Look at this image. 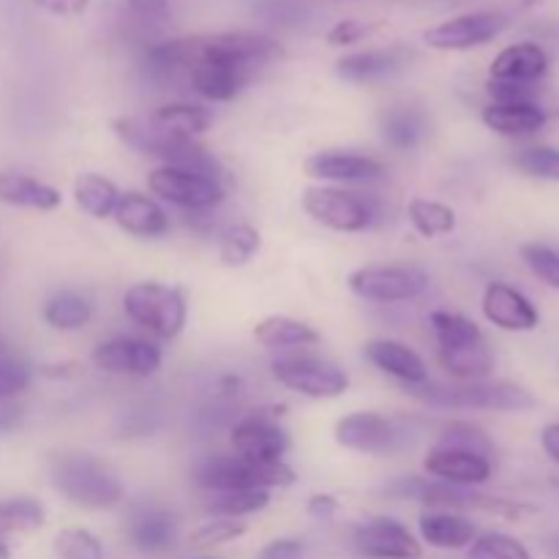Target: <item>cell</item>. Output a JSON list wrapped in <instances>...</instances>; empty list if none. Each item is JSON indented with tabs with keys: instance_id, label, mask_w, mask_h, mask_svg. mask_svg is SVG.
<instances>
[{
	"instance_id": "6da1fadb",
	"label": "cell",
	"mask_w": 559,
	"mask_h": 559,
	"mask_svg": "<svg viewBox=\"0 0 559 559\" xmlns=\"http://www.w3.org/2000/svg\"><path fill=\"white\" fill-rule=\"evenodd\" d=\"M200 55H216V58L235 60L257 69L267 60L282 55V44L267 33L257 31H227V33H207V36H186L169 38V41L156 44L147 49V60L158 71H178L191 69Z\"/></svg>"
},
{
	"instance_id": "7a4b0ae2",
	"label": "cell",
	"mask_w": 559,
	"mask_h": 559,
	"mask_svg": "<svg viewBox=\"0 0 559 559\" xmlns=\"http://www.w3.org/2000/svg\"><path fill=\"white\" fill-rule=\"evenodd\" d=\"M55 491L85 511H109L123 502V484L118 475L91 453H60L49 464Z\"/></svg>"
},
{
	"instance_id": "3957f363",
	"label": "cell",
	"mask_w": 559,
	"mask_h": 559,
	"mask_svg": "<svg viewBox=\"0 0 559 559\" xmlns=\"http://www.w3.org/2000/svg\"><path fill=\"white\" fill-rule=\"evenodd\" d=\"M418 402L437 409H484V413H524L535 407V399L527 388L506 380L459 382V385H424L407 388Z\"/></svg>"
},
{
	"instance_id": "277c9868",
	"label": "cell",
	"mask_w": 559,
	"mask_h": 559,
	"mask_svg": "<svg viewBox=\"0 0 559 559\" xmlns=\"http://www.w3.org/2000/svg\"><path fill=\"white\" fill-rule=\"evenodd\" d=\"M194 480L207 495L238 489H289L295 484V469L287 462H251L235 453H213L194 467Z\"/></svg>"
},
{
	"instance_id": "5b68a950",
	"label": "cell",
	"mask_w": 559,
	"mask_h": 559,
	"mask_svg": "<svg viewBox=\"0 0 559 559\" xmlns=\"http://www.w3.org/2000/svg\"><path fill=\"white\" fill-rule=\"evenodd\" d=\"M123 311L134 325L145 328L151 336L162 342L178 338L189 320L186 295L178 287L162 282H140L126 289Z\"/></svg>"
},
{
	"instance_id": "8992f818",
	"label": "cell",
	"mask_w": 559,
	"mask_h": 559,
	"mask_svg": "<svg viewBox=\"0 0 559 559\" xmlns=\"http://www.w3.org/2000/svg\"><path fill=\"white\" fill-rule=\"evenodd\" d=\"M300 205L317 224L333 233H364L374 227L380 216L374 202L336 186H309L300 194Z\"/></svg>"
},
{
	"instance_id": "52a82bcc",
	"label": "cell",
	"mask_w": 559,
	"mask_h": 559,
	"mask_svg": "<svg viewBox=\"0 0 559 559\" xmlns=\"http://www.w3.org/2000/svg\"><path fill=\"white\" fill-rule=\"evenodd\" d=\"M347 287L366 304H404L429 287V273L415 265H364L347 276Z\"/></svg>"
},
{
	"instance_id": "ba28073f",
	"label": "cell",
	"mask_w": 559,
	"mask_h": 559,
	"mask_svg": "<svg viewBox=\"0 0 559 559\" xmlns=\"http://www.w3.org/2000/svg\"><path fill=\"white\" fill-rule=\"evenodd\" d=\"M271 371L278 385L298 396L317 399V402L344 396L349 388L347 371L338 369L331 360L317 358V355H282L273 360Z\"/></svg>"
},
{
	"instance_id": "9c48e42d",
	"label": "cell",
	"mask_w": 559,
	"mask_h": 559,
	"mask_svg": "<svg viewBox=\"0 0 559 559\" xmlns=\"http://www.w3.org/2000/svg\"><path fill=\"white\" fill-rule=\"evenodd\" d=\"M147 189L158 200L183 207L189 213L213 211L227 197V186L222 180L207 178V175L200 173H189V169L180 167H167V164H162V167H156L147 175Z\"/></svg>"
},
{
	"instance_id": "30bf717a",
	"label": "cell",
	"mask_w": 559,
	"mask_h": 559,
	"mask_svg": "<svg viewBox=\"0 0 559 559\" xmlns=\"http://www.w3.org/2000/svg\"><path fill=\"white\" fill-rule=\"evenodd\" d=\"M508 25H511V14L502 9L469 11V14H459L429 27L424 33V41L440 52H459V49L484 47V44L495 41Z\"/></svg>"
},
{
	"instance_id": "8fae6325",
	"label": "cell",
	"mask_w": 559,
	"mask_h": 559,
	"mask_svg": "<svg viewBox=\"0 0 559 559\" xmlns=\"http://www.w3.org/2000/svg\"><path fill=\"white\" fill-rule=\"evenodd\" d=\"M344 451L364 453V456H388L404 445V429L393 418L380 413H349L336 420L333 429Z\"/></svg>"
},
{
	"instance_id": "7c38bea8",
	"label": "cell",
	"mask_w": 559,
	"mask_h": 559,
	"mask_svg": "<svg viewBox=\"0 0 559 559\" xmlns=\"http://www.w3.org/2000/svg\"><path fill=\"white\" fill-rule=\"evenodd\" d=\"M229 445L233 453L240 459H251V462H284L289 451V435L284 431V426L278 424L276 413H265V409H257V413L246 415L229 431Z\"/></svg>"
},
{
	"instance_id": "4fadbf2b",
	"label": "cell",
	"mask_w": 559,
	"mask_h": 559,
	"mask_svg": "<svg viewBox=\"0 0 559 559\" xmlns=\"http://www.w3.org/2000/svg\"><path fill=\"white\" fill-rule=\"evenodd\" d=\"M93 366L104 374L118 377H153L164 364V353L156 342L136 336H115L102 342L91 355Z\"/></svg>"
},
{
	"instance_id": "5bb4252c",
	"label": "cell",
	"mask_w": 559,
	"mask_h": 559,
	"mask_svg": "<svg viewBox=\"0 0 559 559\" xmlns=\"http://www.w3.org/2000/svg\"><path fill=\"white\" fill-rule=\"evenodd\" d=\"M353 549L364 559H420L424 546L402 522L377 516L360 524L353 535Z\"/></svg>"
},
{
	"instance_id": "9a60e30c",
	"label": "cell",
	"mask_w": 559,
	"mask_h": 559,
	"mask_svg": "<svg viewBox=\"0 0 559 559\" xmlns=\"http://www.w3.org/2000/svg\"><path fill=\"white\" fill-rule=\"evenodd\" d=\"M251 74H254L251 66L216 58V55H200L189 69L191 87L207 102H233L249 85Z\"/></svg>"
},
{
	"instance_id": "2e32d148",
	"label": "cell",
	"mask_w": 559,
	"mask_h": 559,
	"mask_svg": "<svg viewBox=\"0 0 559 559\" xmlns=\"http://www.w3.org/2000/svg\"><path fill=\"white\" fill-rule=\"evenodd\" d=\"M304 173L322 183H369L388 173L385 164L374 156L344 151L311 153L304 162Z\"/></svg>"
},
{
	"instance_id": "e0dca14e",
	"label": "cell",
	"mask_w": 559,
	"mask_h": 559,
	"mask_svg": "<svg viewBox=\"0 0 559 559\" xmlns=\"http://www.w3.org/2000/svg\"><path fill=\"white\" fill-rule=\"evenodd\" d=\"M424 469L431 480H440L448 486H462V489H475L491 478V459L478 456L469 451H456V448L435 445L429 456L424 459Z\"/></svg>"
},
{
	"instance_id": "ac0fdd59",
	"label": "cell",
	"mask_w": 559,
	"mask_h": 559,
	"mask_svg": "<svg viewBox=\"0 0 559 559\" xmlns=\"http://www.w3.org/2000/svg\"><path fill=\"white\" fill-rule=\"evenodd\" d=\"M484 317L491 325L502 328L511 333H527L535 331L540 322L538 309L524 298L519 289L508 287L502 282H491L484 293Z\"/></svg>"
},
{
	"instance_id": "d6986e66",
	"label": "cell",
	"mask_w": 559,
	"mask_h": 559,
	"mask_svg": "<svg viewBox=\"0 0 559 559\" xmlns=\"http://www.w3.org/2000/svg\"><path fill=\"white\" fill-rule=\"evenodd\" d=\"M126 538L142 555H162L178 540V522L162 506H140L126 522Z\"/></svg>"
},
{
	"instance_id": "ffe728a7",
	"label": "cell",
	"mask_w": 559,
	"mask_h": 559,
	"mask_svg": "<svg viewBox=\"0 0 559 559\" xmlns=\"http://www.w3.org/2000/svg\"><path fill=\"white\" fill-rule=\"evenodd\" d=\"M364 355L374 369H380L382 374L399 380L404 388L429 382L426 360L420 358L413 347H407L404 342H396V338H374V342L366 344Z\"/></svg>"
},
{
	"instance_id": "44dd1931",
	"label": "cell",
	"mask_w": 559,
	"mask_h": 559,
	"mask_svg": "<svg viewBox=\"0 0 559 559\" xmlns=\"http://www.w3.org/2000/svg\"><path fill=\"white\" fill-rule=\"evenodd\" d=\"M112 218L131 238H162L169 233L167 211L142 191H123L118 205H115Z\"/></svg>"
},
{
	"instance_id": "7402d4cb",
	"label": "cell",
	"mask_w": 559,
	"mask_h": 559,
	"mask_svg": "<svg viewBox=\"0 0 559 559\" xmlns=\"http://www.w3.org/2000/svg\"><path fill=\"white\" fill-rule=\"evenodd\" d=\"M549 71V55L540 44L522 41L511 44L491 60V80L497 82H519V85H535L544 80Z\"/></svg>"
},
{
	"instance_id": "603a6c76",
	"label": "cell",
	"mask_w": 559,
	"mask_h": 559,
	"mask_svg": "<svg viewBox=\"0 0 559 559\" xmlns=\"http://www.w3.org/2000/svg\"><path fill=\"white\" fill-rule=\"evenodd\" d=\"M420 538L442 551H459L473 546L478 538V527L467 513L456 511H426L418 522Z\"/></svg>"
},
{
	"instance_id": "cb8c5ba5",
	"label": "cell",
	"mask_w": 559,
	"mask_h": 559,
	"mask_svg": "<svg viewBox=\"0 0 559 559\" xmlns=\"http://www.w3.org/2000/svg\"><path fill=\"white\" fill-rule=\"evenodd\" d=\"M437 364L459 382H478L489 380L491 371H495L497 358L491 353L489 342L480 338V342L459 344V347H437Z\"/></svg>"
},
{
	"instance_id": "d4e9b609",
	"label": "cell",
	"mask_w": 559,
	"mask_h": 559,
	"mask_svg": "<svg viewBox=\"0 0 559 559\" xmlns=\"http://www.w3.org/2000/svg\"><path fill=\"white\" fill-rule=\"evenodd\" d=\"M0 202L9 207H25V211L49 213L63 202L55 186L22 173H0Z\"/></svg>"
},
{
	"instance_id": "484cf974",
	"label": "cell",
	"mask_w": 559,
	"mask_h": 559,
	"mask_svg": "<svg viewBox=\"0 0 559 559\" xmlns=\"http://www.w3.org/2000/svg\"><path fill=\"white\" fill-rule=\"evenodd\" d=\"M480 120H484L486 129H491L495 134L522 136V134H535V131L544 129L549 115H546L544 107L535 102H513V104L491 102L489 107L480 112Z\"/></svg>"
},
{
	"instance_id": "4316f807",
	"label": "cell",
	"mask_w": 559,
	"mask_h": 559,
	"mask_svg": "<svg viewBox=\"0 0 559 559\" xmlns=\"http://www.w3.org/2000/svg\"><path fill=\"white\" fill-rule=\"evenodd\" d=\"M254 338L257 344H262L265 349H304V347H317L322 342L320 331L311 328L309 322L295 320L287 314H271L265 320H260L254 325Z\"/></svg>"
},
{
	"instance_id": "83f0119b",
	"label": "cell",
	"mask_w": 559,
	"mask_h": 559,
	"mask_svg": "<svg viewBox=\"0 0 559 559\" xmlns=\"http://www.w3.org/2000/svg\"><path fill=\"white\" fill-rule=\"evenodd\" d=\"M402 66V49H366V52L344 55L336 63V74L347 82H380L396 74Z\"/></svg>"
},
{
	"instance_id": "f1b7e54d",
	"label": "cell",
	"mask_w": 559,
	"mask_h": 559,
	"mask_svg": "<svg viewBox=\"0 0 559 559\" xmlns=\"http://www.w3.org/2000/svg\"><path fill=\"white\" fill-rule=\"evenodd\" d=\"M151 120L158 126V129L167 131V134L197 140V136L205 134V131L213 126V112L207 107H202V104L175 102V104H164V107H158L156 112L151 115Z\"/></svg>"
},
{
	"instance_id": "f546056e",
	"label": "cell",
	"mask_w": 559,
	"mask_h": 559,
	"mask_svg": "<svg viewBox=\"0 0 559 559\" xmlns=\"http://www.w3.org/2000/svg\"><path fill=\"white\" fill-rule=\"evenodd\" d=\"M120 194H123V191L115 186V180L104 178V175L98 173H82L80 178L74 180V202L80 205L82 213H87V216L96 218V222L112 218Z\"/></svg>"
},
{
	"instance_id": "4dcf8cb0",
	"label": "cell",
	"mask_w": 559,
	"mask_h": 559,
	"mask_svg": "<svg viewBox=\"0 0 559 559\" xmlns=\"http://www.w3.org/2000/svg\"><path fill=\"white\" fill-rule=\"evenodd\" d=\"M41 314L49 328L71 333V331H80V328H85L87 322L93 320V304L85 298V295L66 289V293H55L52 298L44 304Z\"/></svg>"
},
{
	"instance_id": "1f68e13d",
	"label": "cell",
	"mask_w": 559,
	"mask_h": 559,
	"mask_svg": "<svg viewBox=\"0 0 559 559\" xmlns=\"http://www.w3.org/2000/svg\"><path fill=\"white\" fill-rule=\"evenodd\" d=\"M271 506V491L262 489H238V491H213L205 500L207 516L218 519H246L265 511Z\"/></svg>"
},
{
	"instance_id": "d6a6232c",
	"label": "cell",
	"mask_w": 559,
	"mask_h": 559,
	"mask_svg": "<svg viewBox=\"0 0 559 559\" xmlns=\"http://www.w3.org/2000/svg\"><path fill=\"white\" fill-rule=\"evenodd\" d=\"M407 218L413 224L415 233L426 240L442 238L456 229V211L445 202L426 200V197H415L407 205Z\"/></svg>"
},
{
	"instance_id": "836d02e7",
	"label": "cell",
	"mask_w": 559,
	"mask_h": 559,
	"mask_svg": "<svg viewBox=\"0 0 559 559\" xmlns=\"http://www.w3.org/2000/svg\"><path fill=\"white\" fill-rule=\"evenodd\" d=\"M424 118L413 107H393L382 112L380 131L382 140L396 151H413L424 140Z\"/></svg>"
},
{
	"instance_id": "e575fe53",
	"label": "cell",
	"mask_w": 559,
	"mask_h": 559,
	"mask_svg": "<svg viewBox=\"0 0 559 559\" xmlns=\"http://www.w3.org/2000/svg\"><path fill=\"white\" fill-rule=\"evenodd\" d=\"M44 522H47V511L41 502L31 500V497H14V500L0 502V538L31 535L41 530Z\"/></svg>"
},
{
	"instance_id": "d590c367",
	"label": "cell",
	"mask_w": 559,
	"mask_h": 559,
	"mask_svg": "<svg viewBox=\"0 0 559 559\" xmlns=\"http://www.w3.org/2000/svg\"><path fill=\"white\" fill-rule=\"evenodd\" d=\"M262 246L260 229L251 224H233L218 238V260L227 267H243L257 257Z\"/></svg>"
},
{
	"instance_id": "8d00e7d4",
	"label": "cell",
	"mask_w": 559,
	"mask_h": 559,
	"mask_svg": "<svg viewBox=\"0 0 559 559\" xmlns=\"http://www.w3.org/2000/svg\"><path fill=\"white\" fill-rule=\"evenodd\" d=\"M431 331H435L437 347H459V344L480 342L484 331L475 325L469 317L456 314V311H435L431 314Z\"/></svg>"
},
{
	"instance_id": "74e56055",
	"label": "cell",
	"mask_w": 559,
	"mask_h": 559,
	"mask_svg": "<svg viewBox=\"0 0 559 559\" xmlns=\"http://www.w3.org/2000/svg\"><path fill=\"white\" fill-rule=\"evenodd\" d=\"M437 445L478 453V456H486V459L495 456V442L489 440V435H486L480 426L467 424V420H453V424L442 426Z\"/></svg>"
},
{
	"instance_id": "f35d334b",
	"label": "cell",
	"mask_w": 559,
	"mask_h": 559,
	"mask_svg": "<svg viewBox=\"0 0 559 559\" xmlns=\"http://www.w3.org/2000/svg\"><path fill=\"white\" fill-rule=\"evenodd\" d=\"M52 551L60 559H107L104 544L85 527H66L55 535Z\"/></svg>"
},
{
	"instance_id": "ab89813d",
	"label": "cell",
	"mask_w": 559,
	"mask_h": 559,
	"mask_svg": "<svg viewBox=\"0 0 559 559\" xmlns=\"http://www.w3.org/2000/svg\"><path fill=\"white\" fill-rule=\"evenodd\" d=\"M246 533H249V522H243V519L211 516L189 535V544L194 546V549H216V546L233 544V540L243 538Z\"/></svg>"
},
{
	"instance_id": "60d3db41",
	"label": "cell",
	"mask_w": 559,
	"mask_h": 559,
	"mask_svg": "<svg viewBox=\"0 0 559 559\" xmlns=\"http://www.w3.org/2000/svg\"><path fill=\"white\" fill-rule=\"evenodd\" d=\"M513 167L519 173L530 175L538 180H559V147L551 145H533L524 147L513 156Z\"/></svg>"
},
{
	"instance_id": "b9f144b4",
	"label": "cell",
	"mask_w": 559,
	"mask_h": 559,
	"mask_svg": "<svg viewBox=\"0 0 559 559\" xmlns=\"http://www.w3.org/2000/svg\"><path fill=\"white\" fill-rule=\"evenodd\" d=\"M467 559H533L522 540L511 538L506 533L478 535L469 546Z\"/></svg>"
},
{
	"instance_id": "7bdbcfd3",
	"label": "cell",
	"mask_w": 559,
	"mask_h": 559,
	"mask_svg": "<svg viewBox=\"0 0 559 559\" xmlns=\"http://www.w3.org/2000/svg\"><path fill=\"white\" fill-rule=\"evenodd\" d=\"M522 260L540 282L549 284L551 289H559V251L544 243H527L522 246Z\"/></svg>"
},
{
	"instance_id": "ee69618b",
	"label": "cell",
	"mask_w": 559,
	"mask_h": 559,
	"mask_svg": "<svg viewBox=\"0 0 559 559\" xmlns=\"http://www.w3.org/2000/svg\"><path fill=\"white\" fill-rule=\"evenodd\" d=\"M31 382H33V369L25 364V360L9 358V355L0 358V404L20 396L22 391H27Z\"/></svg>"
},
{
	"instance_id": "f6af8a7d",
	"label": "cell",
	"mask_w": 559,
	"mask_h": 559,
	"mask_svg": "<svg viewBox=\"0 0 559 559\" xmlns=\"http://www.w3.org/2000/svg\"><path fill=\"white\" fill-rule=\"evenodd\" d=\"M371 33V25L360 20H338L331 31L325 33V41L331 47H353V44L364 41L366 36Z\"/></svg>"
},
{
	"instance_id": "bcb514c9",
	"label": "cell",
	"mask_w": 559,
	"mask_h": 559,
	"mask_svg": "<svg viewBox=\"0 0 559 559\" xmlns=\"http://www.w3.org/2000/svg\"><path fill=\"white\" fill-rule=\"evenodd\" d=\"M489 93L497 104H513V102H535V85H519V82H489Z\"/></svg>"
},
{
	"instance_id": "7dc6e473",
	"label": "cell",
	"mask_w": 559,
	"mask_h": 559,
	"mask_svg": "<svg viewBox=\"0 0 559 559\" xmlns=\"http://www.w3.org/2000/svg\"><path fill=\"white\" fill-rule=\"evenodd\" d=\"M38 374L44 380H52V382H71V380H80L85 374V366L80 360H60V364H44L38 366Z\"/></svg>"
},
{
	"instance_id": "c3c4849f",
	"label": "cell",
	"mask_w": 559,
	"mask_h": 559,
	"mask_svg": "<svg viewBox=\"0 0 559 559\" xmlns=\"http://www.w3.org/2000/svg\"><path fill=\"white\" fill-rule=\"evenodd\" d=\"M304 551H306L304 540L278 538V540H271V544L257 555V559H304Z\"/></svg>"
},
{
	"instance_id": "681fc988",
	"label": "cell",
	"mask_w": 559,
	"mask_h": 559,
	"mask_svg": "<svg viewBox=\"0 0 559 559\" xmlns=\"http://www.w3.org/2000/svg\"><path fill=\"white\" fill-rule=\"evenodd\" d=\"M33 5L52 16H80L91 9V0H33Z\"/></svg>"
},
{
	"instance_id": "f907efd6",
	"label": "cell",
	"mask_w": 559,
	"mask_h": 559,
	"mask_svg": "<svg viewBox=\"0 0 559 559\" xmlns=\"http://www.w3.org/2000/svg\"><path fill=\"white\" fill-rule=\"evenodd\" d=\"M306 513H309L314 522H331L338 513V500L333 495H311L309 502H306Z\"/></svg>"
},
{
	"instance_id": "816d5d0a",
	"label": "cell",
	"mask_w": 559,
	"mask_h": 559,
	"mask_svg": "<svg viewBox=\"0 0 559 559\" xmlns=\"http://www.w3.org/2000/svg\"><path fill=\"white\" fill-rule=\"evenodd\" d=\"M126 3L142 20H162L169 11V0H126Z\"/></svg>"
},
{
	"instance_id": "f5cc1de1",
	"label": "cell",
	"mask_w": 559,
	"mask_h": 559,
	"mask_svg": "<svg viewBox=\"0 0 559 559\" xmlns=\"http://www.w3.org/2000/svg\"><path fill=\"white\" fill-rule=\"evenodd\" d=\"M540 445H544L546 456L555 464H559V424H549L540 431Z\"/></svg>"
},
{
	"instance_id": "db71d44e",
	"label": "cell",
	"mask_w": 559,
	"mask_h": 559,
	"mask_svg": "<svg viewBox=\"0 0 559 559\" xmlns=\"http://www.w3.org/2000/svg\"><path fill=\"white\" fill-rule=\"evenodd\" d=\"M22 418V409L14 407V404H0V435H5V431L14 429L16 424H20Z\"/></svg>"
},
{
	"instance_id": "11a10c76",
	"label": "cell",
	"mask_w": 559,
	"mask_h": 559,
	"mask_svg": "<svg viewBox=\"0 0 559 559\" xmlns=\"http://www.w3.org/2000/svg\"><path fill=\"white\" fill-rule=\"evenodd\" d=\"M240 388H243V380L238 374H224L222 382H218V391H222L224 399H238Z\"/></svg>"
},
{
	"instance_id": "9f6ffc18",
	"label": "cell",
	"mask_w": 559,
	"mask_h": 559,
	"mask_svg": "<svg viewBox=\"0 0 559 559\" xmlns=\"http://www.w3.org/2000/svg\"><path fill=\"white\" fill-rule=\"evenodd\" d=\"M544 551L549 555V559H559V530L557 533L546 535L544 538Z\"/></svg>"
},
{
	"instance_id": "6f0895ef",
	"label": "cell",
	"mask_w": 559,
	"mask_h": 559,
	"mask_svg": "<svg viewBox=\"0 0 559 559\" xmlns=\"http://www.w3.org/2000/svg\"><path fill=\"white\" fill-rule=\"evenodd\" d=\"M0 559H11V546H9V538H0Z\"/></svg>"
},
{
	"instance_id": "680465c9",
	"label": "cell",
	"mask_w": 559,
	"mask_h": 559,
	"mask_svg": "<svg viewBox=\"0 0 559 559\" xmlns=\"http://www.w3.org/2000/svg\"><path fill=\"white\" fill-rule=\"evenodd\" d=\"M3 355H5V344L0 342V358H3Z\"/></svg>"
}]
</instances>
